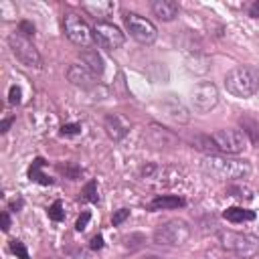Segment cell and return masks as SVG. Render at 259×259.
<instances>
[{
	"instance_id": "8992f818",
	"label": "cell",
	"mask_w": 259,
	"mask_h": 259,
	"mask_svg": "<svg viewBox=\"0 0 259 259\" xmlns=\"http://www.w3.org/2000/svg\"><path fill=\"white\" fill-rule=\"evenodd\" d=\"M8 45H10L12 53H14V57H16L24 67H34V69H40V67H42V57H40V53H38L36 47L30 42V38H26L24 34H20L18 30L8 36Z\"/></svg>"
},
{
	"instance_id": "484cf974",
	"label": "cell",
	"mask_w": 259,
	"mask_h": 259,
	"mask_svg": "<svg viewBox=\"0 0 259 259\" xmlns=\"http://www.w3.org/2000/svg\"><path fill=\"white\" fill-rule=\"evenodd\" d=\"M10 251H12L18 259H30L26 245H24L22 241H18V239H12V241H10Z\"/></svg>"
},
{
	"instance_id": "6da1fadb",
	"label": "cell",
	"mask_w": 259,
	"mask_h": 259,
	"mask_svg": "<svg viewBox=\"0 0 259 259\" xmlns=\"http://www.w3.org/2000/svg\"><path fill=\"white\" fill-rule=\"evenodd\" d=\"M200 168L206 176L214 180H227V182H239L243 178L251 176V162L245 158H233L227 154H210L204 156L200 162Z\"/></svg>"
},
{
	"instance_id": "d6986e66",
	"label": "cell",
	"mask_w": 259,
	"mask_h": 259,
	"mask_svg": "<svg viewBox=\"0 0 259 259\" xmlns=\"http://www.w3.org/2000/svg\"><path fill=\"white\" fill-rule=\"evenodd\" d=\"M47 162H45V158H34L32 160V164H30V168H28V178L30 180H34V182H38V184H45V186H49V184H53V178H49L45 172H42V166H45Z\"/></svg>"
},
{
	"instance_id": "52a82bcc",
	"label": "cell",
	"mask_w": 259,
	"mask_h": 259,
	"mask_svg": "<svg viewBox=\"0 0 259 259\" xmlns=\"http://www.w3.org/2000/svg\"><path fill=\"white\" fill-rule=\"evenodd\" d=\"M63 28H65V36L77 45V47H83L87 49L91 42H93V28L75 12H69L65 14L63 18Z\"/></svg>"
},
{
	"instance_id": "d6a6232c",
	"label": "cell",
	"mask_w": 259,
	"mask_h": 259,
	"mask_svg": "<svg viewBox=\"0 0 259 259\" xmlns=\"http://www.w3.org/2000/svg\"><path fill=\"white\" fill-rule=\"evenodd\" d=\"M20 101H22V91H20L18 85H12L10 91H8V103L10 105H18Z\"/></svg>"
},
{
	"instance_id": "4fadbf2b",
	"label": "cell",
	"mask_w": 259,
	"mask_h": 259,
	"mask_svg": "<svg viewBox=\"0 0 259 259\" xmlns=\"http://www.w3.org/2000/svg\"><path fill=\"white\" fill-rule=\"evenodd\" d=\"M103 127L113 142H121L130 134V121H125L119 113H107L103 119Z\"/></svg>"
},
{
	"instance_id": "83f0119b",
	"label": "cell",
	"mask_w": 259,
	"mask_h": 259,
	"mask_svg": "<svg viewBox=\"0 0 259 259\" xmlns=\"http://www.w3.org/2000/svg\"><path fill=\"white\" fill-rule=\"evenodd\" d=\"M204 257L206 259H237L233 253H229V251H225L223 247L221 249H217V247H212V249H208L206 253H204Z\"/></svg>"
},
{
	"instance_id": "5bb4252c",
	"label": "cell",
	"mask_w": 259,
	"mask_h": 259,
	"mask_svg": "<svg viewBox=\"0 0 259 259\" xmlns=\"http://www.w3.org/2000/svg\"><path fill=\"white\" fill-rule=\"evenodd\" d=\"M67 79L81 89H91L95 85V75L85 65H79V63H73L67 67Z\"/></svg>"
},
{
	"instance_id": "5b68a950",
	"label": "cell",
	"mask_w": 259,
	"mask_h": 259,
	"mask_svg": "<svg viewBox=\"0 0 259 259\" xmlns=\"http://www.w3.org/2000/svg\"><path fill=\"white\" fill-rule=\"evenodd\" d=\"M123 26L130 32V36L134 40H138L140 45H152L158 38V28L152 20L136 14V12H123Z\"/></svg>"
},
{
	"instance_id": "f35d334b",
	"label": "cell",
	"mask_w": 259,
	"mask_h": 259,
	"mask_svg": "<svg viewBox=\"0 0 259 259\" xmlns=\"http://www.w3.org/2000/svg\"><path fill=\"white\" fill-rule=\"evenodd\" d=\"M2 231H4V233L10 231V214H8V210L2 212Z\"/></svg>"
},
{
	"instance_id": "ac0fdd59",
	"label": "cell",
	"mask_w": 259,
	"mask_h": 259,
	"mask_svg": "<svg viewBox=\"0 0 259 259\" xmlns=\"http://www.w3.org/2000/svg\"><path fill=\"white\" fill-rule=\"evenodd\" d=\"M223 217L233 223V225H239V223H249V221H255V212L249 210V208H243V206H229Z\"/></svg>"
},
{
	"instance_id": "cb8c5ba5",
	"label": "cell",
	"mask_w": 259,
	"mask_h": 259,
	"mask_svg": "<svg viewBox=\"0 0 259 259\" xmlns=\"http://www.w3.org/2000/svg\"><path fill=\"white\" fill-rule=\"evenodd\" d=\"M47 214H49V219H51V221H55V223L65 221V208H63V202H61V200H55V202L49 206Z\"/></svg>"
},
{
	"instance_id": "8fae6325",
	"label": "cell",
	"mask_w": 259,
	"mask_h": 259,
	"mask_svg": "<svg viewBox=\"0 0 259 259\" xmlns=\"http://www.w3.org/2000/svg\"><path fill=\"white\" fill-rule=\"evenodd\" d=\"M144 138H146V142H148L152 148H156V150H170V148L178 146V136H176L172 130H168V127H164V125H160V123H156V121H152V123L146 127Z\"/></svg>"
},
{
	"instance_id": "44dd1931",
	"label": "cell",
	"mask_w": 259,
	"mask_h": 259,
	"mask_svg": "<svg viewBox=\"0 0 259 259\" xmlns=\"http://www.w3.org/2000/svg\"><path fill=\"white\" fill-rule=\"evenodd\" d=\"M192 148H196V150L204 152L206 156H210V154H217V152H219V148H217V144H214L212 136H204V134H196V136L192 138Z\"/></svg>"
},
{
	"instance_id": "ba28073f",
	"label": "cell",
	"mask_w": 259,
	"mask_h": 259,
	"mask_svg": "<svg viewBox=\"0 0 259 259\" xmlns=\"http://www.w3.org/2000/svg\"><path fill=\"white\" fill-rule=\"evenodd\" d=\"M212 140L219 148V152L227 154V156H235L241 154L247 148V138L241 130L235 127H225V130H217L212 132Z\"/></svg>"
},
{
	"instance_id": "7402d4cb",
	"label": "cell",
	"mask_w": 259,
	"mask_h": 259,
	"mask_svg": "<svg viewBox=\"0 0 259 259\" xmlns=\"http://www.w3.org/2000/svg\"><path fill=\"white\" fill-rule=\"evenodd\" d=\"M83 8H85L87 12H91V16H95V18H105V16H109V12L113 10V4H111V2H97V4L85 2Z\"/></svg>"
},
{
	"instance_id": "3957f363",
	"label": "cell",
	"mask_w": 259,
	"mask_h": 259,
	"mask_svg": "<svg viewBox=\"0 0 259 259\" xmlns=\"http://www.w3.org/2000/svg\"><path fill=\"white\" fill-rule=\"evenodd\" d=\"M217 239L221 247L233 253L237 259H255L259 255V237L249 233H237L229 229L217 231Z\"/></svg>"
},
{
	"instance_id": "9a60e30c",
	"label": "cell",
	"mask_w": 259,
	"mask_h": 259,
	"mask_svg": "<svg viewBox=\"0 0 259 259\" xmlns=\"http://www.w3.org/2000/svg\"><path fill=\"white\" fill-rule=\"evenodd\" d=\"M150 8H152L154 16H158L162 22H172L180 12L178 2H174V0H152Z\"/></svg>"
},
{
	"instance_id": "d590c367",
	"label": "cell",
	"mask_w": 259,
	"mask_h": 259,
	"mask_svg": "<svg viewBox=\"0 0 259 259\" xmlns=\"http://www.w3.org/2000/svg\"><path fill=\"white\" fill-rule=\"evenodd\" d=\"M73 259H99V257L95 255V251L87 249V251H79V253H75Z\"/></svg>"
},
{
	"instance_id": "30bf717a",
	"label": "cell",
	"mask_w": 259,
	"mask_h": 259,
	"mask_svg": "<svg viewBox=\"0 0 259 259\" xmlns=\"http://www.w3.org/2000/svg\"><path fill=\"white\" fill-rule=\"evenodd\" d=\"M93 40H95L101 49H105V51H115V49L123 47L125 34H123L121 28H117L115 24L105 22V20H97L95 26H93Z\"/></svg>"
},
{
	"instance_id": "e0dca14e",
	"label": "cell",
	"mask_w": 259,
	"mask_h": 259,
	"mask_svg": "<svg viewBox=\"0 0 259 259\" xmlns=\"http://www.w3.org/2000/svg\"><path fill=\"white\" fill-rule=\"evenodd\" d=\"M79 59H81V65H85L95 77H101L103 71H105V63L101 59V55L97 53V49H83L79 53Z\"/></svg>"
},
{
	"instance_id": "60d3db41",
	"label": "cell",
	"mask_w": 259,
	"mask_h": 259,
	"mask_svg": "<svg viewBox=\"0 0 259 259\" xmlns=\"http://www.w3.org/2000/svg\"><path fill=\"white\" fill-rule=\"evenodd\" d=\"M142 259H168V257H160V255H144Z\"/></svg>"
},
{
	"instance_id": "d4e9b609",
	"label": "cell",
	"mask_w": 259,
	"mask_h": 259,
	"mask_svg": "<svg viewBox=\"0 0 259 259\" xmlns=\"http://www.w3.org/2000/svg\"><path fill=\"white\" fill-rule=\"evenodd\" d=\"M227 192H229V196H235V198H253V194H251V190L249 188H245V186H241V184H233V186H229L227 188Z\"/></svg>"
},
{
	"instance_id": "277c9868",
	"label": "cell",
	"mask_w": 259,
	"mask_h": 259,
	"mask_svg": "<svg viewBox=\"0 0 259 259\" xmlns=\"http://www.w3.org/2000/svg\"><path fill=\"white\" fill-rule=\"evenodd\" d=\"M190 239V225L184 219H170L156 227L152 241L162 247H182Z\"/></svg>"
},
{
	"instance_id": "836d02e7",
	"label": "cell",
	"mask_w": 259,
	"mask_h": 259,
	"mask_svg": "<svg viewBox=\"0 0 259 259\" xmlns=\"http://www.w3.org/2000/svg\"><path fill=\"white\" fill-rule=\"evenodd\" d=\"M89 221H91V212L89 210H83L81 212V217L77 219V223H75V229L81 233V231H85L87 229V225H89Z\"/></svg>"
},
{
	"instance_id": "4dcf8cb0",
	"label": "cell",
	"mask_w": 259,
	"mask_h": 259,
	"mask_svg": "<svg viewBox=\"0 0 259 259\" xmlns=\"http://www.w3.org/2000/svg\"><path fill=\"white\" fill-rule=\"evenodd\" d=\"M125 219H130V208H117V210L111 214V225H113V227H119Z\"/></svg>"
},
{
	"instance_id": "ffe728a7",
	"label": "cell",
	"mask_w": 259,
	"mask_h": 259,
	"mask_svg": "<svg viewBox=\"0 0 259 259\" xmlns=\"http://www.w3.org/2000/svg\"><path fill=\"white\" fill-rule=\"evenodd\" d=\"M239 123H241V127H243L245 138H249V142H251L253 146H259V123H257L253 117H247V115H243V117L239 119Z\"/></svg>"
},
{
	"instance_id": "74e56055",
	"label": "cell",
	"mask_w": 259,
	"mask_h": 259,
	"mask_svg": "<svg viewBox=\"0 0 259 259\" xmlns=\"http://www.w3.org/2000/svg\"><path fill=\"white\" fill-rule=\"evenodd\" d=\"M249 16L251 18H259V0H255V2H251V6H249Z\"/></svg>"
},
{
	"instance_id": "1f68e13d",
	"label": "cell",
	"mask_w": 259,
	"mask_h": 259,
	"mask_svg": "<svg viewBox=\"0 0 259 259\" xmlns=\"http://www.w3.org/2000/svg\"><path fill=\"white\" fill-rule=\"evenodd\" d=\"M18 32L24 34L26 38H30V36H34V24L30 20H20L18 22Z\"/></svg>"
},
{
	"instance_id": "9c48e42d",
	"label": "cell",
	"mask_w": 259,
	"mask_h": 259,
	"mask_svg": "<svg viewBox=\"0 0 259 259\" xmlns=\"http://www.w3.org/2000/svg\"><path fill=\"white\" fill-rule=\"evenodd\" d=\"M190 101L196 113H208L219 105V89L214 83L210 81H202L198 85H194V89L190 91Z\"/></svg>"
},
{
	"instance_id": "f1b7e54d",
	"label": "cell",
	"mask_w": 259,
	"mask_h": 259,
	"mask_svg": "<svg viewBox=\"0 0 259 259\" xmlns=\"http://www.w3.org/2000/svg\"><path fill=\"white\" fill-rule=\"evenodd\" d=\"M61 136L65 138H73V136H79L81 134V123H63L61 130H59Z\"/></svg>"
},
{
	"instance_id": "4316f807",
	"label": "cell",
	"mask_w": 259,
	"mask_h": 259,
	"mask_svg": "<svg viewBox=\"0 0 259 259\" xmlns=\"http://www.w3.org/2000/svg\"><path fill=\"white\" fill-rule=\"evenodd\" d=\"M142 243H144V235H140V233H132V235L123 237V245H125L130 251L140 249V247H142Z\"/></svg>"
},
{
	"instance_id": "f546056e",
	"label": "cell",
	"mask_w": 259,
	"mask_h": 259,
	"mask_svg": "<svg viewBox=\"0 0 259 259\" xmlns=\"http://www.w3.org/2000/svg\"><path fill=\"white\" fill-rule=\"evenodd\" d=\"M57 168H59L61 172H65L71 180H77V176H79V172H81L79 166H77L75 162H69V164H65V166H57Z\"/></svg>"
},
{
	"instance_id": "e575fe53",
	"label": "cell",
	"mask_w": 259,
	"mask_h": 259,
	"mask_svg": "<svg viewBox=\"0 0 259 259\" xmlns=\"http://www.w3.org/2000/svg\"><path fill=\"white\" fill-rule=\"evenodd\" d=\"M89 249H91V251H99V249H103V235H101V233H97L95 237H91V241H89Z\"/></svg>"
},
{
	"instance_id": "ab89813d",
	"label": "cell",
	"mask_w": 259,
	"mask_h": 259,
	"mask_svg": "<svg viewBox=\"0 0 259 259\" xmlns=\"http://www.w3.org/2000/svg\"><path fill=\"white\" fill-rule=\"evenodd\" d=\"M22 204H24V202H22V198H18V200L10 202V208H12V210H20V208H22Z\"/></svg>"
},
{
	"instance_id": "7a4b0ae2",
	"label": "cell",
	"mask_w": 259,
	"mask_h": 259,
	"mask_svg": "<svg viewBox=\"0 0 259 259\" xmlns=\"http://www.w3.org/2000/svg\"><path fill=\"white\" fill-rule=\"evenodd\" d=\"M225 89L237 99L253 97L259 91V71L251 65L233 67L225 75Z\"/></svg>"
},
{
	"instance_id": "7c38bea8",
	"label": "cell",
	"mask_w": 259,
	"mask_h": 259,
	"mask_svg": "<svg viewBox=\"0 0 259 259\" xmlns=\"http://www.w3.org/2000/svg\"><path fill=\"white\" fill-rule=\"evenodd\" d=\"M160 107H162L164 115L170 117V119L176 121V123H188V121H190L188 109H186V107L182 105V101L176 99L174 95H168L164 101H160Z\"/></svg>"
},
{
	"instance_id": "2e32d148",
	"label": "cell",
	"mask_w": 259,
	"mask_h": 259,
	"mask_svg": "<svg viewBox=\"0 0 259 259\" xmlns=\"http://www.w3.org/2000/svg\"><path fill=\"white\" fill-rule=\"evenodd\" d=\"M184 204H186V200L180 198V196H174V194H158V196H154L148 202V210L150 212H156V210H174V208H180Z\"/></svg>"
},
{
	"instance_id": "8d00e7d4",
	"label": "cell",
	"mask_w": 259,
	"mask_h": 259,
	"mask_svg": "<svg viewBox=\"0 0 259 259\" xmlns=\"http://www.w3.org/2000/svg\"><path fill=\"white\" fill-rule=\"evenodd\" d=\"M14 123V115H10V117H6V119H2V123H0V134H6L8 132V127Z\"/></svg>"
},
{
	"instance_id": "603a6c76",
	"label": "cell",
	"mask_w": 259,
	"mask_h": 259,
	"mask_svg": "<svg viewBox=\"0 0 259 259\" xmlns=\"http://www.w3.org/2000/svg\"><path fill=\"white\" fill-rule=\"evenodd\" d=\"M81 198L87 200V202H99V194H97V182L95 180H89L81 192Z\"/></svg>"
}]
</instances>
